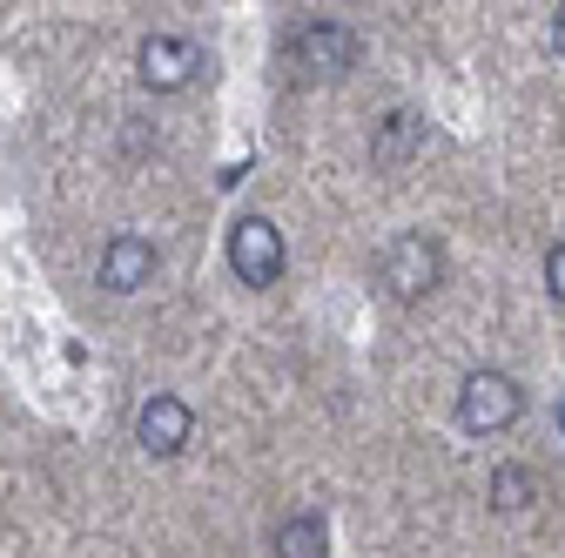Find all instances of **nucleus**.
Returning a JSON list of instances; mask_svg holds the SVG:
<instances>
[{
  "mask_svg": "<svg viewBox=\"0 0 565 558\" xmlns=\"http://www.w3.org/2000/svg\"><path fill=\"white\" fill-rule=\"evenodd\" d=\"M290 67L303 82H337L358 67V34H350L343 21H310L290 34Z\"/></svg>",
  "mask_w": 565,
  "mask_h": 558,
  "instance_id": "1",
  "label": "nucleus"
},
{
  "mask_svg": "<svg viewBox=\"0 0 565 558\" xmlns=\"http://www.w3.org/2000/svg\"><path fill=\"white\" fill-rule=\"evenodd\" d=\"M377 276H384V290H391L397 303H417V297H431V290H438L445 256H438V243H431V236H397V243L384 249Z\"/></svg>",
  "mask_w": 565,
  "mask_h": 558,
  "instance_id": "2",
  "label": "nucleus"
},
{
  "mask_svg": "<svg viewBox=\"0 0 565 558\" xmlns=\"http://www.w3.org/2000/svg\"><path fill=\"white\" fill-rule=\"evenodd\" d=\"M519 384L505 377V371H471L465 377V390H458V425L465 431H505L512 417H519Z\"/></svg>",
  "mask_w": 565,
  "mask_h": 558,
  "instance_id": "3",
  "label": "nucleus"
},
{
  "mask_svg": "<svg viewBox=\"0 0 565 558\" xmlns=\"http://www.w3.org/2000/svg\"><path fill=\"white\" fill-rule=\"evenodd\" d=\"M230 269L243 276L249 290L276 283V276H282V229H276L269 216H243V223L230 229Z\"/></svg>",
  "mask_w": 565,
  "mask_h": 558,
  "instance_id": "4",
  "label": "nucleus"
},
{
  "mask_svg": "<svg viewBox=\"0 0 565 558\" xmlns=\"http://www.w3.org/2000/svg\"><path fill=\"white\" fill-rule=\"evenodd\" d=\"M195 67H202V47H195L189 34H149V41H141V82H149L156 95L189 88Z\"/></svg>",
  "mask_w": 565,
  "mask_h": 558,
  "instance_id": "5",
  "label": "nucleus"
},
{
  "mask_svg": "<svg viewBox=\"0 0 565 558\" xmlns=\"http://www.w3.org/2000/svg\"><path fill=\"white\" fill-rule=\"evenodd\" d=\"M189 431H195V410L182 397H169V390H156L149 404H141V417H135V438H141L149 458H175L189 444Z\"/></svg>",
  "mask_w": 565,
  "mask_h": 558,
  "instance_id": "6",
  "label": "nucleus"
},
{
  "mask_svg": "<svg viewBox=\"0 0 565 558\" xmlns=\"http://www.w3.org/2000/svg\"><path fill=\"white\" fill-rule=\"evenodd\" d=\"M149 276H156V249L141 243V236H115V243L102 249V290H108V297H135Z\"/></svg>",
  "mask_w": 565,
  "mask_h": 558,
  "instance_id": "7",
  "label": "nucleus"
},
{
  "mask_svg": "<svg viewBox=\"0 0 565 558\" xmlns=\"http://www.w3.org/2000/svg\"><path fill=\"white\" fill-rule=\"evenodd\" d=\"M417 149H424V121H417V115H404V108H397V115H384L377 149H371V155H377L384 169H397V162H411Z\"/></svg>",
  "mask_w": 565,
  "mask_h": 558,
  "instance_id": "8",
  "label": "nucleus"
},
{
  "mask_svg": "<svg viewBox=\"0 0 565 558\" xmlns=\"http://www.w3.org/2000/svg\"><path fill=\"white\" fill-rule=\"evenodd\" d=\"M532 505V471L525 464H499V471H491V512H525Z\"/></svg>",
  "mask_w": 565,
  "mask_h": 558,
  "instance_id": "9",
  "label": "nucleus"
},
{
  "mask_svg": "<svg viewBox=\"0 0 565 558\" xmlns=\"http://www.w3.org/2000/svg\"><path fill=\"white\" fill-rule=\"evenodd\" d=\"M323 518H290L276 532V558H323Z\"/></svg>",
  "mask_w": 565,
  "mask_h": 558,
  "instance_id": "10",
  "label": "nucleus"
},
{
  "mask_svg": "<svg viewBox=\"0 0 565 558\" xmlns=\"http://www.w3.org/2000/svg\"><path fill=\"white\" fill-rule=\"evenodd\" d=\"M545 290H552V297L565 303V243H558V249L545 256Z\"/></svg>",
  "mask_w": 565,
  "mask_h": 558,
  "instance_id": "11",
  "label": "nucleus"
},
{
  "mask_svg": "<svg viewBox=\"0 0 565 558\" xmlns=\"http://www.w3.org/2000/svg\"><path fill=\"white\" fill-rule=\"evenodd\" d=\"M552 47H558V54H565V8H558V14H552Z\"/></svg>",
  "mask_w": 565,
  "mask_h": 558,
  "instance_id": "12",
  "label": "nucleus"
},
{
  "mask_svg": "<svg viewBox=\"0 0 565 558\" xmlns=\"http://www.w3.org/2000/svg\"><path fill=\"white\" fill-rule=\"evenodd\" d=\"M558 417H565V404H558Z\"/></svg>",
  "mask_w": 565,
  "mask_h": 558,
  "instance_id": "13",
  "label": "nucleus"
}]
</instances>
